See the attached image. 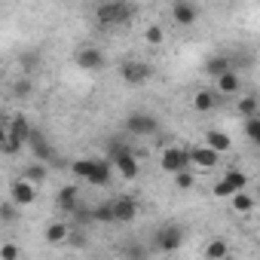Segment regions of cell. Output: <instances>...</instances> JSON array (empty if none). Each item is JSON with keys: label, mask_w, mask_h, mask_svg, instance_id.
Returning a JSON list of instances; mask_svg holds the SVG:
<instances>
[{"label": "cell", "mask_w": 260, "mask_h": 260, "mask_svg": "<svg viewBox=\"0 0 260 260\" xmlns=\"http://www.w3.org/2000/svg\"><path fill=\"white\" fill-rule=\"evenodd\" d=\"M95 16H98V25L110 28V25H122V22L132 19V7L125 0H104V4H98Z\"/></svg>", "instance_id": "cell-1"}, {"label": "cell", "mask_w": 260, "mask_h": 260, "mask_svg": "<svg viewBox=\"0 0 260 260\" xmlns=\"http://www.w3.org/2000/svg\"><path fill=\"white\" fill-rule=\"evenodd\" d=\"M125 132L128 135H156L159 132V122L150 116V113H128L125 116Z\"/></svg>", "instance_id": "cell-2"}, {"label": "cell", "mask_w": 260, "mask_h": 260, "mask_svg": "<svg viewBox=\"0 0 260 260\" xmlns=\"http://www.w3.org/2000/svg\"><path fill=\"white\" fill-rule=\"evenodd\" d=\"M162 172H169V175H178V172H184V169H190L193 166V159H190V150H181V147H166L162 150Z\"/></svg>", "instance_id": "cell-3"}, {"label": "cell", "mask_w": 260, "mask_h": 260, "mask_svg": "<svg viewBox=\"0 0 260 260\" xmlns=\"http://www.w3.org/2000/svg\"><path fill=\"white\" fill-rule=\"evenodd\" d=\"M119 77H122V83H128V86H138V83H147V80L153 77V68H150L147 61H122Z\"/></svg>", "instance_id": "cell-4"}, {"label": "cell", "mask_w": 260, "mask_h": 260, "mask_svg": "<svg viewBox=\"0 0 260 260\" xmlns=\"http://www.w3.org/2000/svg\"><path fill=\"white\" fill-rule=\"evenodd\" d=\"M113 162H116V169H119V175L125 181H135L138 178V162H135V156H132L128 147H113Z\"/></svg>", "instance_id": "cell-5"}, {"label": "cell", "mask_w": 260, "mask_h": 260, "mask_svg": "<svg viewBox=\"0 0 260 260\" xmlns=\"http://www.w3.org/2000/svg\"><path fill=\"white\" fill-rule=\"evenodd\" d=\"M172 19H175L178 25L190 28V25H196L199 10H196V4H190V0H175V4H172Z\"/></svg>", "instance_id": "cell-6"}, {"label": "cell", "mask_w": 260, "mask_h": 260, "mask_svg": "<svg viewBox=\"0 0 260 260\" xmlns=\"http://www.w3.org/2000/svg\"><path fill=\"white\" fill-rule=\"evenodd\" d=\"M74 64H77V68H83V71H98V68H104V52H101V49H95V46H86V49H80V52H77Z\"/></svg>", "instance_id": "cell-7"}, {"label": "cell", "mask_w": 260, "mask_h": 260, "mask_svg": "<svg viewBox=\"0 0 260 260\" xmlns=\"http://www.w3.org/2000/svg\"><path fill=\"white\" fill-rule=\"evenodd\" d=\"M181 242H184V230H181V226H162V230L156 233L159 251H178Z\"/></svg>", "instance_id": "cell-8"}, {"label": "cell", "mask_w": 260, "mask_h": 260, "mask_svg": "<svg viewBox=\"0 0 260 260\" xmlns=\"http://www.w3.org/2000/svg\"><path fill=\"white\" fill-rule=\"evenodd\" d=\"M10 199H16L22 208H25V205H31V202L37 199V184H31V181H25V178H22V181H16V184L10 187Z\"/></svg>", "instance_id": "cell-9"}, {"label": "cell", "mask_w": 260, "mask_h": 260, "mask_svg": "<svg viewBox=\"0 0 260 260\" xmlns=\"http://www.w3.org/2000/svg\"><path fill=\"white\" fill-rule=\"evenodd\" d=\"M190 159H193L199 169H214V166H217V159H220V153H217L214 147L202 144V147H193V150H190Z\"/></svg>", "instance_id": "cell-10"}, {"label": "cell", "mask_w": 260, "mask_h": 260, "mask_svg": "<svg viewBox=\"0 0 260 260\" xmlns=\"http://www.w3.org/2000/svg\"><path fill=\"white\" fill-rule=\"evenodd\" d=\"M113 211H116V220L119 223H128V220H135V214H138V202L132 196H119L113 202Z\"/></svg>", "instance_id": "cell-11"}, {"label": "cell", "mask_w": 260, "mask_h": 260, "mask_svg": "<svg viewBox=\"0 0 260 260\" xmlns=\"http://www.w3.org/2000/svg\"><path fill=\"white\" fill-rule=\"evenodd\" d=\"M7 132H10V135H16L19 141H25V144H28V138H31L34 128H31V122L25 119V113H16V116L10 119V125H7Z\"/></svg>", "instance_id": "cell-12"}, {"label": "cell", "mask_w": 260, "mask_h": 260, "mask_svg": "<svg viewBox=\"0 0 260 260\" xmlns=\"http://www.w3.org/2000/svg\"><path fill=\"white\" fill-rule=\"evenodd\" d=\"M28 147L37 153V159H43V162H49V159H55V150L43 141V135L40 132H31V138H28Z\"/></svg>", "instance_id": "cell-13"}, {"label": "cell", "mask_w": 260, "mask_h": 260, "mask_svg": "<svg viewBox=\"0 0 260 260\" xmlns=\"http://www.w3.org/2000/svg\"><path fill=\"white\" fill-rule=\"evenodd\" d=\"M77 202H80V190H77L74 184H68V187H61V190H58V208L74 211V208H77Z\"/></svg>", "instance_id": "cell-14"}, {"label": "cell", "mask_w": 260, "mask_h": 260, "mask_svg": "<svg viewBox=\"0 0 260 260\" xmlns=\"http://www.w3.org/2000/svg\"><path fill=\"white\" fill-rule=\"evenodd\" d=\"M107 181H110V162H107V159H98V162H95V169H92V175H89V184L104 187Z\"/></svg>", "instance_id": "cell-15"}, {"label": "cell", "mask_w": 260, "mask_h": 260, "mask_svg": "<svg viewBox=\"0 0 260 260\" xmlns=\"http://www.w3.org/2000/svg\"><path fill=\"white\" fill-rule=\"evenodd\" d=\"M205 144H208V147H214L217 153H226V150L233 147V141H230L223 132H217V128H211V132L205 135Z\"/></svg>", "instance_id": "cell-16"}, {"label": "cell", "mask_w": 260, "mask_h": 260, "mask_svg": "<svg viewBox=\"0 0 260 260\" xmlns=\"http://www.w3.org/2000/svg\"><path fill=\"white\" fill-rule=\"evenodd\" d=\"M64 239H71V226H68V223H49V226H46V242H49V245H58V242H64Z\"/></svg>", "instance_id": "cell-17"}, {"label": "cell", "mask_w": 260, "mask_h": 260, "mask_svg": "<svg viewBox=\"0 0 260 260\" xmlns=\"http://www.w3.org/2000/svg\"><path fill=\"white\" fill-rule=\"evenodd\" d=\"M217 80V89L223 92V95H233V92H239V77L233 74V71H223L220 77H214Z\"/></svg>", "instance_id": "cell-18"}, {"label": "cell", "mask_w": 260, "mask_h": 260, "mask_svg": "<svg viewBox=\"0 0 260 260\" xmlns=\"http://www.w3.org/2000/svg\"><path fill=\"white\" fill-rule=\"evenodd\" d=\"M193 107H196L199 113H208V110L214 107V92H208V89H199V92H196V98H193Z\"/></svg>", "instance_id": "cell-19"}, {"label": "cell", "mask_w": 260, "mask_h": 260, "mask_svg": "<svg viewBox=\"0 0 260 260\" xmlns=\"http://www.w3.org/2000/svg\"><path fill=\"white\" fill-rule=\"evenodd\" d=\"M92 220H98V223H113V220H116V211H113V202H104V205H98V208H92Z\"/></svg>", "instance_id": "cell-20"}, {"label": "cell", "mask_w": 260, "mask_h": 260, "mask_svg": "<svg viewBox=\"0 0 260 260\" xmlns=\"http://www.w3.org/2000/svg\"><path fill=\"white\" fill-rule=\"evenodd\" d=\"M205 71H208L211 77H220L223 71H230V58H226V55H214V58H208Z\"/></svg>", "instance_id": "cell-21"}, {"label": "cell", "mask_w": 260, "mask_h": 260, "mask_svg": "<svg viewBox=\"0 0 260 260\" xmlns=\"http://www.w3.org/2000/svg\"><path fill=\"white\" fill-rule=\"evenodd\" d=\"M22 178L40 187V184L46 181V169H43V166H25V172H22Z\"/></svg>", "instance_id": "cell-22"}, {"label": "cell", "mask_w": 260, "mask_h": 260, "mask_svg": "<svg viewBox=\"0 0 260 260\" xmlns=\"http://www.w3.org/2000/svg\"><path fill=\"white\" fill-rule=\"evenodd\" d=\"M95 162L98 159H77L71 169H74V175L77 178H83V181H89V175H92V169H95Z\"/></svg>", "instance_id": "cell-23"}, {"label": "cell", "mask_w": 260, "mask_h": 260, "mask_svg": "<svg viewBox=\"0 0 260 260\" xmlns=\"http://www.w3.org/2000/svg\"><path fill=\"white\" fill-rule=\"evenodd\" d=\"M233 208H236V211H251V208H254V199H251L245 190H236V193H233Z\"/></svg>", "instance_id": "cell-24"}, {"label": "cell", "mask_w": 260, "mask_h": 260, "mask_svg": "<svg viewBox=\"0 0 260 260\" xmlns=\"http://www.w3.org/2000/svg\"><path fill=\"white\" fill-rule=\"evenodd\" d=\"M230 254V245L223 242V239H214L208 248H205V257H211V260H217V257H226Z\"/></svg>", "instance_id": "cell-25"}, {"label": "cell", "mask_w": 260, "mask_h": 260, "mask_svg": "<svg viewBox=\"0 0 260 260\" xmlns=\"http://www.w3.org/2000/svg\"><path fill=\"white\" fill-rule=\"evenodd\" d=\"M25 147V141H19L16 135H10V132H4V153L7 156H13V153H19Z\"/></svg>", "instance_id": "cell-26"}, {"label": "cell", "mask_w": 260, "mask_h": 260, "mask_svg": "<svg viewBox=\"0 0 260 260\" xmlns=\"http://www.w3.org/2000/svg\"><path fill=\"white\" fill-rule=\"evenodd\" d=\"M245 135L251 141H260V116H245Z\"/></svg>", "instance_id": "cell-27"}, {"label": "cell", "mask_w": 260, "mask_h": 260, "mask_svg": "<svg viewBox=\"0 0 260 260\" xmlns=\"http://www.w3.org/2000/svg\"><path fill=\"white\" fill-rule=\"evenodd\" d=\"M223 178H226L236 190H245V187H248V175H245V172H236V169H233V172H226Z\"/></svg>", "instance_id": "cell-28"}, {"label": "cell", "mask_w": 260, "mask_h": 260, "mask_svg": "<svg viewBox=\"0 0 260 260\" xmlns=\"http://www.w3.org/2000/svg\"><path fill=\"white\" fill-rule=\"evenodd\" d=\"M16 208H22L16 199H10V202H4V208H0V220L4 223H10V220H16Z\"/></svg>", "instance_id": "cell-29"}, {"label": "cell", "mask_w": 260, "mask_h": 260, "mask_svg": "<svg viewBox=\"0 0 260 260\" xmlns=\"http://www.w3.org/2000/svg\"><path fill=\"white\" fill-rule=\"evenodd\" d=\"M162 37H166V34H162V28H159V25H150V28L144 31V40H147L150 46H159V43H162Z\"/></svg>", "instance_id": "cell-30"}, {"label": "cell", "mask_w": 260, "mask_h": 260, "mask_svg": "<svg viewBox=\"0 0 260 260\" xmlns=\"http://www.w3.org/2000/svg\"><path fill=\"white\" fill-rule=\"evenodd\" d=\"M239 113H245V116H257V98H242L239 101Z\"/></svg>", "instance_id": "cell-31"}, {"label": "cell", "mask_w": 260, "mask_h": 260, "mask_svg": "<svg viewBox=\"0 0 260 260\" xmlns=\"http://www.w3.org/2000/svg\"><path fill=\"white\" fill-rule=\"evenodd\" d=\"M211 193H214V196H233V193H236V187H233L226 178H220V181L211 187Z\"/></svg>", "instance_id": "cell-32"}, {"label": "cell", "mask_w": 260, "mask_h": 260, "mask_svg": "<svg viewBox=\"0 0 260 260\" xmlns=\"http://www.w3.org/2000/svg\"><path fill=\"white\" fill-rule=\"evenodd\" d=\"M175 178H178V190H190V187H193V175H190L187 169H184V172H178Z\"/></svg>", "instance_id": "cell-33"}, {"label": "cell", "mask_w": 260, "mask_h": 260, "mask_svg": "<svg viewBox=\"0 0 260 260\" xmlns=\"http://www.w3.org/2000/svg\"><path fill=\"white\" fill-rule=\"evenodd\" d=\"M16 257H19L16 245H4V248H0V260H16Z\"/></svg>", "instance_id": "cell-34"}, {"label": "cell", "mask_w": 260, "mask_h": 260, "mask_svg": "<svg viewBox=\"0 0 260 260\" xmlns=\"http://www.w3.org/2000/svg\"><path fill=\"white\" fill-rule=\"evenodd\" d=\"M16 95H19V98H22V95H31V83H28V80L16 83Z\"/></svg>", "instance_id": "cell-35"}, {"label": "cell", "mask_w": 260, "mask_h": 260, "mask_svg": "<svg viewBox=\"0 0 260 260\" xmlns=\"http://www.w3.org/2000/svg\"><path fill=\"white\" fill-rule=\"evenodd\" d=\"M71 245H83V236L80 233H71Z\"/></svg>", "instance_id": "cell-36"}, {"label": "cell", "mask_w": 260, "mask_h": 260, "mask_svg": "<svg viewBox=\"0 0 260 260\" xmlns=\"http://www.w3.org/2000/svg\"><path fill=\"white\" fill-rule=\"evenodd\" d=\"M257 193H260V181H257Z\"/></svg>", "instance_id": "cell-37"}, {"label": "cell", "mask_w": 260, "mask_h": 260, "mask_svg": "<svg viewBox=\"0 0 260 260\" xmlns=\"http://www.w3.org/2000/svg\"><path fill=\"white\" fill-rule=\"evenodd\" d=\"M257 147H260V141H257Z\"/></svg>", "instance_id": "cell-38"}]
</instances>
